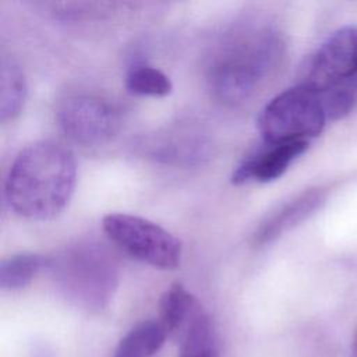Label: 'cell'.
<instances>
[{"mask_svg":"<svg viewBox=\"0 0 357 357\" xmlns=\"http://www.w3.org/2000/svg\"><path fill=\"white\" fill-rule=\"evenodd\" d=\"M77 183L73 152L52 139L26 145L13 160L6 184L7 205L31 220H50L68 205Z\"/></svg>","mask_w":357,"mask_h":357,"instance_id":"obj_1","label":"cell"},{"mask_svg":"<svg viewBox=\"0 0 357 357\" xmlns=\"http://www.w3.org/2000/svg\"><path fill=\"white\" fill-rule=\"evenodd\" d=\"M283 52L278 29L261 18L243 20L222 38L213 52L206 79L215 98L240 103L276 68Z\"/></svg>","mask_w":357,"mask_h":357,"instance_id":"obj_2","label":"cell"},{"mask_svg":"<svg viewBox=\"0 0 357 357\" xmlns=\"http://www.w3.org/2000/svg\"><path fill=\"white\" fill-rule=\"evenodd\" d=\"M46 268L60 291L85 308H102L117 286V269L98 244L79 243L47 258Z\"/></svg>","mask_w":357,"mask_h":357,"instance_id":"obj_3","label":"cell"},{"mask_svg":"<svg viewBox=\"0 0 357 357\" xmlns=\"http://www.w3.org/2000/svg\"><path fill=\"white\" fill-rule=\"evenodd\" d=\"M326 119L321 95L298 84L271 99L261 110L257 124L264 142L278 144L317 137Z\"/></svg>","mask_w":357,"mask_h":357,"instance_id":"obj_4","label":"cell"},{"mask_svg":"<svg viewBox=\"0 0 357 357\" xmlns=\"http://www.w3.org/2000/svg\"><path fill=\"white\" fill-rule=\"evenodd\" d=\"M102 227L126 254L146 265L176 269L181 262V241L155 222L130 213H107Z\"/></svg>","mask_w":357,"mask_h":357,"instance_id":"obj_5","label":"cell"},{"mask_svg":"<svg viewBox=\"0 0 357 357\" xmlns=\"http://www.w3.org/2000/svg\"><path fill=\"white\" fill-rule=\"evenodd\" d=\"M57 121L73 141L98 145L110 139L120 126L116 107L93 95H71L57 107Z\"/></svg>","mask_w":357,"mask_h":357,"instance_id":"obj_6","label":"cell"},{"mask_svg":"<svg viewBox=\"0 0 357 357\" xmlns=\"http://www.w3.org/2000/svg\"><path fill=\"white\" fill-rule=\"evenodd\" d=\"M357 74V29L342 28L336 31L311 56L301 84L325 92Z\"/></svg>","mask_w":357,"mask_h":357,"instance_id":"obj_7","label":"cell"},{"mask_svg":"<svg viewBox=\"0 0 357 357\" xmlns=\"http://www.w3.org/2000/svg\"><path fill=\"white\" fill-rule=\"evenodd\" d=\"M308 148V141L266 144L245 158L233 172L231 183H269L279 178L287 167Z\"/></svg>","mask_w":357,"mask_h":357,"instance_id":"obj_8","label":"cell"},{"mask_svg":"<svg viewBox=\"0 0 357 357\" xmlns=\"http://www.w3.org/2000/svg\"><path fill=\"white\" fill-rule=\"evenodd\" d=\"M321 195L317 191H307L280 206L268 216L255 231V241L266 244L282 236L289 229L305 219L319 204Z\"/></svg>","mask_w":357,"mask_h":357,"instance_id":"obj_9","label":"cell"},{"mask_svg":"<svg viewBox=\"0 0 357 357\" xmlns=\"http://www.w3.org/2000/svg\"><path fill=\"white\" fill-rule=\"evenodd\" d=\"M177 340L180 343L178 357H219L213 322L199 301Z\"/></svg>","mask_w":357,"mask_h":357,"instance_id":"obj_10","label":"cell"},{"mask_svg":"<svg viewBox=\"0 0 357 357\" xmlns=\"http://www.w3.org/2000/svg\"><path fill=\"white\" fill-rule=\"evenodd\" d=\"M198 300L181 284L173 283L159 303V324L167 337L177 340Z\"/></svg>","mask_w":357,"mask_h":357,"instance_id":"obj_11","label":"cell"},{"mask_svg":"<svg viewBox=\"0 0 357 357\" xmlns=\"http://www.w3.org/2000/svg\"><path fill=\"white\" fill-rule=\"evenodd\" d=\"M166 337L159 322H139L119 342L112 357H152L160 350Z\"/></svg>","mask_w":357,"mask_h":357,"instance_id":"obj_12","label":"cell"},{"mask_svg":"<svg viewBox=\"0 0 357 357\" xmlns=\"http://www.w3.org/2000/svg\"><path fill=\"white\" fill-rule=\"evenodd\" d=\"M0 119H15L26 99V81L21 67L10 59H3L0 74Z\"/></svg>","mask_w":357,"mask_h":357,"instance_id":"obj_13","label":"cell"},{"mask_svg":"<svg viewBox=\"0 0 357 357\" xmlns=\"http://www.w3.org/2000/svg\"><path fill=\"white\" fill-rule=\"evenodd\" d=\"M47 258L33 252H21L4 258L0 264V287L20 290L26 287L40 269L46 268Z\"/></svg>","mask_w":357,"mask_h":357,"instance_id":"obj_14","label":"cell"},{"mask_svg":"<svg viewBox=\"0 0 357 357\" xmlns=\"http://www.w3.org/2000/svg\"><path fill=\"white\" fill-rule=\"evenodd\" d=\"M126 86L134 95L155 98L167 96L173 89L170 78L159 68L148 64L131 67L126 77Z\"/></svg>","mask_w":357,"mask_h":357,"instance_id":"obj_15","label":"cell"}]
</instances>
